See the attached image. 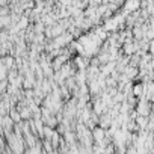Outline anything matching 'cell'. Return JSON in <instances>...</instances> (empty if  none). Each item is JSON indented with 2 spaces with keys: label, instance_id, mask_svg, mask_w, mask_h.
I'll use <instances>...</instances> for the list:
<instances>
[{
  "label": "cell",
  "instance_id": "obj_1",
  "mask_svg": "<svg viewBox=\"0 0 154 154\" xmlns=\"http://www.w3.org/2000/svg\"><path fill=\"white\" fill-rule=\"evenodd\" d=\"M137 113H139L140 116H146V115L149 113V104H148L146 101H140L139 106H137Z\"/></svg>",
  "mask_w": 154,
  "mask_h": 154
}]
</instances>
